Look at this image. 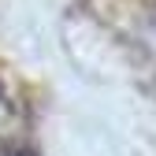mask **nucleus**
<instances>
[{"instance_id": "2", "label": "nucleus", "mask_w": 156, "mask_h": 156, "mask_svg": "<svg viewBox=\"0 0 156 156\" xmlns=\"http://www.w3.org/2000/svg\"><path fill=\"white\" fill-rule=\"evenodd\" d=\"M0 156H23V152H0Z\"/></svg>"}, {"instance_id": "1", "label": "nucleus", "mask_w": 156, "mask_h": 156, "mask_svg": "<svg viewBox=\"0 0 156 156\" xmlns=\"http://www.w3.org/2000/svg\"><path fill=\"white\" fill-rule=\"evenodd\" d=\"M8 115H11V104H8V97H4V89H0V126L8 123Z\"/></svg>"}]
</instances>
